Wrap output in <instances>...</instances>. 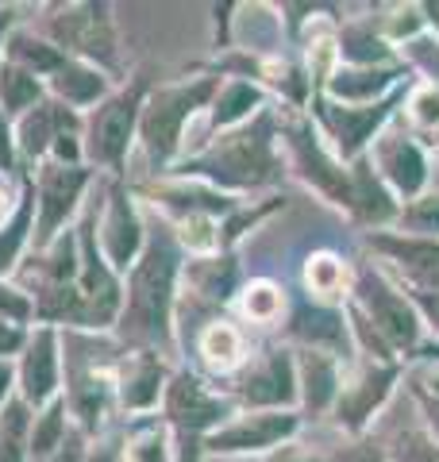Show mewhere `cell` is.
I'll list each match as a JSON object with an SVG mask.
<instances>
[{
	"label": "cell",
	"instance_id": "cell-1",
	"mask_svg": "<svg viewBox=\"0 0 439 462\" xmlns=\"http://www.w3.org/2000/svg\"><path fill=\"white\" fill-rule=\"evenodd\" d=\"M193 173H204L220 185H236V189H262V185L282 181V158H277V124L262 108L255 120L231 127L204 151L193 166Z\"/></svg>",
	"mask_w": 439,
	"mask_h": 462
},
{
	"label": "cell",
	"instance_id": "cell-2",
	"mask_svg": "<svg viewBox=\"0 0 439 462\" xmlns=\"http://www.w3.org/2000/svg\"><path fill=\"white\" fill-rule=\"evenodd\" d=\"M347 305H355L366 316V324H370L378 336L393 346V355H397L401 363H408V358H420L424 351H428L416 305L408 300L405 285L393 278V273L378 263V258H362V263L355 266Z\"/></svg>",
	"mask_w": 439,
	"mask_h": 462
},
{
	"label": "cell",
	"instance_id": "cell-3",
	"mask_svg": "<svg viewBox=\"0 0 439 462\" xmlns=\"http://www.w3.org/2000/svg\"><path fill=\"white\" fill-rule=\"evenodd\" d=\"M173 278H178V247L170 236H154L143 251V263L131 273V305L124 331L139 343H166L170 339V300Z\"/></svg>",
	"mask_w": 439,
	"mask_h": 462
},
{
	"label": "cell",
	"instance_id": "cell-4",
	"mask_svg": "<svg viewBox=\"0 0 439 462\" xmlns=\"http://www.w3.org/2000/svg\"><path fill=\"white\" fill-rule=\"evenodd\" d=\"M408 89H413V81L401 85L397 93H389L386 100H378V105H335V100H328L324 93H313L309 108H313V120L320 127V135L328 139L332 154L350 166L355 158H362L366 151H370V143L382 135L393 120H397Z\"/></svg>",
	"mask_w": 439,
	"mask_h": 462
},
{
	"label": "cell",
	"instance_id": "cell-5",
	"mask_svg": "<svg viewBox=\"0 0 439 462\" xmlns=\"http://www.w3.org/2000/svg\"><path fill=\"white\" fill-rule=\"evenodd\" d=\"M401 363H374V358H359V366L343 374V389L340 401L332 409L335 428L347 439H359L370 431V424L389 409L393 389L401 382Z\"/></svg>",
	"mask_w": 439,
	"mask_h": 462
},
{
	"label": "cell",
	"instance_id": "cell-6",
	"mask_svg": "<svg viewBox=\"0 0 439 462\" xmlns=\"http://www.w3.org/2000/svg\"><path fill=\"white\" fill-rule=\"evenodd\" d=\"M401 116V112H397ZM370 158L374 173L386 181V189L408 205V200H416L420 193H428V181H432V158L428 151L420 147V143L408 135V127L401 120H393L382 135L370 143Z\"/></svg>",
	"mask_w": 439,
	"mask_h": 462
},
{
	"label": "cell",
	"instance_id": "cell-7",
	"mask_svg": "<svg viewBox=\"0 0 439 462\" xmlns=\"http://www.w3.org/2000/svg\"><path fill=\"white\" fill-rule=\"evenodd\" d=\"M282 135L293 151V162H297L301 178L313 185V189L328 200V205L350 212V166L340 162V158L332 154L328 139L320 135V127L313 120H289L282 124Z\"/></svg>",
	"mask_w": 439,
	"mask_h": 462
},
{
	"label": "cell",
	"instance_id": "cell-8",
	"mask_svg": "<svg viewBox=\"0 0 439 462\" xmlns=\"http://www.w3.org/2000/svg\"><path fill=\"white\" fill-rule=\"evenodd\" d=\"M216 93V78H201L193 85H170L143 112V139L154 158H170L182 143V127L204 100Z\"/></svg>",
	"mask_w": 439,
	"mask_h": 462
},
{
	"label": "cell",
	"instance_id": "cell-9",
	"mask_svg": "<svg viewBox=\"0 0 439 462\" xmlns=\"http://www.w3.org/2000/svg\"><path fill=\"white\" fill-rule=\"evenodd\" d=\"M366 247L405 289L439 293V239L401 236V231H370Z\"/></svg>",
	"mask_w": 439,
	"mask_h": 462
},
{
	"label": "cell",
	"instance_id": "cell-10",
	"mask_svg": "<svg viewBox=\"0 0 439 462\" xmlns=\"http://www.w3.org/2000/svg\"><path fill=\"white\" fill-rule=\"evenodd\" d=\"M304 416L297 412H247L236 420L220 424L209 436V451L212 455H255V451H270L282 447L301 431Z\"/></svg>",
	"mask_w": 439,
	"mask_h": 462
},
{
	"label": "cell",
	"instance_id": "cell-11",
	"mask_svg": "<svg viewBox=\"0 0 439 462\" xmlns=\"http://www.w3.org/2000/svg\"><path fill=\"white\" fill-rule=\"evenodd\" d=\"M239 401L255 412H293V404L301 401L297 393V358L293 351L274 346L258 358V363L243 374L239 382Z\"/></svg>",
	"mask_w": 439,
	"mask_h": 462
},
{
	"label": "cell",
	"instance_id": "cell-12",
	"mask_svg": "<svg viewBox=\"0 0 439 462\" xmlns=\"http://www.w3.org/2000/svg\"><path fill=\"white\" fill-rule=\"evenodd\" d=\"M416 81L413 69L405 62H389V66H335V74L324 81V93L335 105H378L389 93H397L401 85Z\"/></svg>",
	"mask_w": 439,
	"mask_h": 462
},
{
	"label": "cell",
	"instance_id": "cell-13",
	"mask_svg": "<svg viewBox=\"0 0 439 462\" xmlns=\"http://www.w3.org/2000/svg\"><path fill=\"white\" fill-rule=\"evenodd\" d=\"M297 358V393H301V409L313 416H328L340 401V389H343V358L332 355V351H313V346H301L293 351Z\"/></svg>",
	"mask_w": 439,
	"mask_h": 462
},
{
	"label": "cell",
	"instance_id": "cell-14",
	"mask_svg": "<svg viewBox=\"0 0 439 462\" xmlns=\"http://www.w3.org/2000/svg\"><path fill=\"white\" fill-rule=\"evenodd\" d=\"M166 409H170V420L182 428V436H201V431L224 424L231 404L224 397L209 393V385H204L197 374H178V378L170 382Z\"/></svg>",
	"mask_w": 439,
	"mask_h": 462
},
{
	"label": "cell",
	"instance_id": "cell-15",
	"mask_svg": "<svg viewBox=\"0 0 439 462\" xmlns=\"http://www.w3.org/2000/svg\"><path fill=\"white\" fill-rule=\"evenodd\" d=\"M397 212H401V200L386 189V181L374 173L370 158H355L350 162V220L359 227H366V236L370 231H389L397 224Z\"/></svg>",
	"mask_w": 439,
	"mask_h": 462
},
{
	"label": "cell",
	"instance_id": "cell-16",
	"mask_svg": "<svg viewBox=\"0 0 439 462\" xmlns=\"http://www.w3.org/2000/svg\"><path fill=\"white\" fill-rule=\"evenodd\" d=\"M289 336L301 346H313V351H355L350 346V324H347V305H316V300H304V305L289 316Z\"/></svg>",
	"mask_w": 439,
	"mask_h": 462
},
{
	"label": "cell",
	"instance_id": "cell-17",
	"mask_svg": "<svg viewBox=\"0 0 439 462\" xmlns=\"http://www.w3.org/2000/svg\"><path fill=\"white\" fill-rule=\"evenodd\" d=\"M139 105H143V85H131V93L108 100V105L97 112V120H93V139H89V151H93L97 162L120 166V158L127 154L131 127H135Z\"/></svg>",
	"mask_w": 439,
	"mask_h": 462
},
{
	"label": "cell",
	"instance_id": "cell-18",
	"mask_svg": "<svg viewBox=\"0 0 439 462\" xmlns=\"http://www.w3.org/2000/svg\"><path fill=\"white\" fill-rule=\"evenodd\" d=\"M335 51H340V66H389L401 62L397 47L382 35L374 16H350L335 32Z\"/></svg>",
	"mask_w": 439,
	"mask_h": 462
},
{
	"label": "cell",
	"instance_id": "cell-19",
	"mask_svg": "<svg viewBox=\"0 0 439 462\" xmlns=\"http://www.w3.org/2000/svg\"><path fill=\"white\" fill-rule=\"evenodd\" d=\"M378 447L386 451L389 462H439V439L428 431V424L420 420L416 404L405 393V420L386 424Z\"/></svg>",
	"mask_w": 439,
	"mask_h": 462
},
{
	"label": "cell",
	"instance_id": "cell-20",
	"mask_svg": "<svg viewBox=\"0 0 439 462\" xmlns=\"http://www.w3.org/2000/svg\"><path fill=\"white\" fill-rule=\"evenodd\" d=\"M350 278H355V270L335 251H316L304 263V289L313 293L316 305H347Z\"/></svg>",
	"mask_w": 439,
	"mask_h": 462
},
{
	"label": "cell",
	"instance_id": "cell-21",
	"mask_svg": "<svg viewBox=\"0 0 439 462\" xmlns=\"http://www.w3.org/2000/svg\"><path fill=\"white\" fill-rule=\"evenodd\" d=\"M81 185H85V173L81 170L54 166V170L42 173V224H39V239H51L54 236V227L70 216L73 200H78V193H81Z\"/></svg>",
	"mask_w": 439,
	"mask_h": 462
},
{
	"label": "cell",
	"instance_id": "cell-22",
	"mask_svg": "<svg viewBox=\"0 0 439 462\" xmlns=\"http://www.w3.org/2000/svg\"><path fill=\"white\" fill-rule=\"evenodd\" d=\"M139 216L135 208L127 205V197L124 193H116L112 197V212H108V231H105V243H108V254H112V263L116 266H127L131 258H135L139 251Z\"/></svg>",
	"mask_w": 439,
	"mask_h": 462
},
{
	"label": "cell",
	"instance_id": "cell-23",
	"mask_svg": "<svg viewBox=\"0 0 439 462\" xmlns=\"http://www.w3.org/2000/svg\"><path fill=\"white\" fill-rule=\"evenodd\" d=\"M262 105H266V93H262L255 81H239V78L228 81L216 97V127L231 132V127L251 120L255 112H262Z\"/></svg>",
	"mask_w": 439,
	"mask_h": 462
},
{
	"label": "cell",
	"instance_id": "cell-24",
	"mask_svg": "<svg viewBox=\"0 0 439 462\" xmlns=\"http://www.w3.org/2000/svg\"><path fill=\"white\" fill-rule=\"evenodd\" d=\"M73 47H81L85 54H100V58H112V32H108V16L105 8H85V16H66L58 23Z\"/></svg>",
	"mask_w": 439,
	"mask_h": 462
},
{
	"label": "cell",
	"instance_id": "cell-25",
	"mask_svg": "<svg viewBox=\"0 0 439 462\" xmlns=\"http://www.w3.org/2000/svg\"><path fill=\"white\" fill-rule=\"evenodd\" d=\"M54 339L47 336V331H39L32 351H27L23 358V393L27 401H47L51 389H54Z\"/></svg>",
	"mask_w": 439,
	"mask_h": 462
},
{
	"label": "cell",
	"instance_id": "cell-26",
	"mask_svg": "<svg viewBox=\"0 0 439 462\" xmlns=\"http://www.w3.org/2000/svg\"><path fill=\"white\" fill-rule=\"evenodd\" d=\"M201 355L216 374H231L236 366H243L247 346H243V336L231 324H212L201 336Z\"/></svg>",
	"mask_w": 439,
	"mask_h": 462
},
{
	"label": "cell",
	"instance_id": "cell-27",
	"mask_svg": "<svg viewBox=\"0 0 439 462\" xmlns=\"http://www.w3.org/2000/svg\"><path fill=\"white\" fill-rule=\"evenodd\" d=\"M393 231H401V236H420V239H439V189H428L416 200L401 205Z\"/></svg>",
	"mask_w": 439,
	"mask_h": 462
},
{
	"label": "cell",
	"instance_id": "cell-28",
	"mask_svg": "<svg viewBox=\"0 0 439 462\" xmlns=\"http://www.w3.org/2000/svg\"><path fill=\"white\" fill-rule=\"evenodd\" d=\"M243 316L247 320H255V324H277L282 320V312H285V293H282V285H274L266 278H258L243 289Z\"/></svg>",
	"mask_w": 439,
	"mask_h": 462
},
{
	"label": "cell",
	"instance_id": "cell-29",
	"mask_svg": "<svg viewBox=\"0 0 439 462\" xmlns=\"http://www.w3.org/2000/svg\"><path fill=\"white\" fill-rule=\"evenodd\" d=\"M158 389H163V366H158L154 355H143L124 378V404L146 409V404L158 401Z\"/></svg>",
	"mask_w": 439,
	"mask_h": 462
},
{
	"label": "cell",
	"instance_id": "cell-30",
	"mask_svg": "<svg viewBox=\"0 0 439 462\" xmlns=\"http://www.w3.org/2000/svg\"><path fill=\"white\" fill-rule=\"evenodd\" d=\"M401 62L408 69H416L420 81H428L432 89H439V35L424 32L413 42H405V47H401Z\"/></svg>",
	"mask_w": 439,
	"mask_h": 462
},
{
	"label": "cell",
	"instance_id": "cell-31",
	"mask_svg": "<svg viewBox=\"0 0 439 462\" xmlns=\"http://www.w3.org/2000/svg\"><path fill=\"white\" fill-rule=\"evenodd\" d=\"M54 89L66 100H73V105H85V100L100 97L105 78L93 74V69H81V66H62V69H54Z\"/></svg>",
	"mask_w": 439,
	"mask_h": 462
},
{
	"label": "cell",
	"instance_id": "cell-32",
	"mask_svg": "<svg viewBox=\"0 0 439 462\" xmlns=\"http://www.w3.org/2000/svg\"><path fill=\"white\" fill-rule=\"evenodd\" d=\"M35 97H39L35 78H27L23 69H12V66L0 69V105L5 108H27Z\"/></svg>",
	"mask_w": 439,
	"mask_h": 462
},
{
	"label": "cell",
	"instance_id": "cell-33",
	"mask_svg": "<svg viewBox=\"0 0 439 462\" xmlns=\"http://www.w3.org/2000/svg\"><path fill=\"white\" fill-rule=\"evenodd\" d=\"M23 409L12 404L0 420V462H23V451H20V431H23Z\"/></svg>",
	"mask_w": 439,
	"mask_h": 462
},
{
	"label": "cell",
	"instance_id": "cell-34",
	"mask_svg": "<svg viewBox=\"0 0 439 462\" xmlns=\"http://www.w3.org/2000/svg\"><path fill=\"white\" fill-rule=\"evenodd\" d=\"M332 462H389L386 458V451L378 447V439H370V436H359V439H347L340 451L335 455H328Z\"/></svg>",
	"mask_w": 439,
	"mask_h": 462
},
{
	"label": "cell",
	"instance_id": "cell-35",
	"mask_svg": "<svg viewBox=\"0 0 439 462\" xmlns=\"http://www.w3.org/2000/svg\"><path fill=\"white\" fill-rule=\"evenodd\" d=\"M51 120H54L51 108H35V116H27V124H23V147L32 151V154H39L42 147H47Z\"/></svg>",
	"mask_w": 439,
	"mask_h": 462
},
{
	"label": "cell",
	"instance_id": "cell-36",
	"mask_svg": "<svg viewBox=\"0 0 439 462\" xmlns=\"http://www.w3.org/2000/svg\"><path fill=\"white\" fill-rule=\"evenodd\" d=\"M12 51L23 62H32L35 69H62V58H58L51 47H42V42H32V39H16L12 42Z\"/></svg>",
	"mask_w": 439,
	"mask_h": 462
},
{
	"label": "cell",
	"instance_id": "cell-37",
	"mask_svg": "<svg viewBox=\"0 0 439 462\" xmlns=\"http://www.w3.org/2000/svg\"><path fill=\"white\" fill-rule=\"evenodd\" d=\"M405 293L416 305L424 331H432V339H439V293H420V289H405Z\"/></svg>",
	"mask_w": 439,
	"mask_h": 462
},
{
	"label": "cell",
	"instance_id": "cell-38",
	"mask_svg": "<svg viewBox=\"0 0 439 462\" xmlns=\"http://www.w3.org/2000/svg\"><path fill=\"white\" fill-rule=\"evenodd\" d=\"M58 431H62V409H51L47 416H42V424H39L35 439H32L35 455H51V451H54V443H58Z\"/></svg>",
	"mask_w": 439,
	"mask_h": 462
},
{
	"label": "cell",
	"instance_id": "cell-39",
	"mask_svg": "<svg viewBox=\"0 0 439 462\" xmlns=\"http://www.w3.org/2000/svg\"><path fill=\"white\" fill-rule=\"evenodd\" d=\"M408 401L416 404L420 420L428 424V431H432V436L439 439V397H428V393H413V389H408Z\"/></svg>",
	"mask_w": 439,
	"mask_h": 462
},
{
	"label": "cell",
	"instance_id": "cell-40",
	"mask_svg": "<svg viewBox=\"0 0 439 462\" xmlns=\"http://www.w3.org/2000/svg\"><path fill=\"white\" fill-rule=\"evenodd\" d=\"M135 455H139V462H163L166 458V447H163V436L158 431H151L139 447H135Z\"/></svg>",
	"mask_w": 439,
	"mask_h": 462
},
{
	"label": "cell",
	"instance_id": "cell-41",
	"mask_svg": "<svg viewBox=\"0 0 439 462\" xmlns=\"http://www.w3.org/2000/svg\"><path fill=\"white\" fill-rule=\"evenodd\" d=\"M0 312H8V316H16V320H23V316H27V300L16 297L12 289H0Z\"/></svg>",
	"mask_w": 439,
	"mask_h": 462
},
{
	"label": "cell",
	"instance_id": "cell-42",
	"mask_svg": "<svg viewBox=\"0 0 439 462\" xmlns=\"http://www.w3.org/2000/svg\"><path fill=\"white\" fill-rule=\"evenodd\" d=\"M16 346H20V331L0 324V355H5V351H16Z\"/></svg>",
	"mask_w": 439,
	"mask_h": 462
},
{
	"label": "cell",
	"instance_id": "cell-43",
	"mask_svg": "<svg viewBox=\"0 0 439 462\" xmlns=\"http://www.w3.org/2000/svg\"><path fill=\"white\" fill-rule=\"evenodd\" d=\"M12 162V154H8V132H5V124H0V166H8Z\"/></svg>",
	"mask_w": 439,
	"mask_h": 462
},
{
	"label": "cell",
	"instance_id": "cell-44",
	"mask_svg": "<svg viewBox=\"0 0 439 462\" xmlns=\"http://www.w3.org/2000/svg\"><path fill=\"white\" fill-rule=\"evenodd\" d=\"M285 462H332V458H328V455H313V451H309V455H293V458H285Z\"/></svg>",
	"mask_w": 439,
	"mask_h": 462
},
{
	"label": "cell",
	"instance_id": "cell-45",
	"mask_svg": "<svg viewBox=\"0 0 439 462\" xmlns=\"http://www.w3.org/2000/svg\"><path fill=\"white\" fill-rule=\"evenodd\" d=\"M5 393H8V366L0 363V397H5Z\"/></svg>",
	"mask_w": 439,
	"mask_h": 462
},
{
	"label": "cell",
	"instance_id": "cell-46",
	"mask_svg": "<svg viewBox=\"0 0 439 462\" xmlns=\"http://www.w3.org/2000/svg\"><path fill=\"white\" fill-rule=\"evenodd\" d=\"M5 212H8V197L0 193V224H5Z\"/></svg>",
	"mask_w": 439,
	"mask_h": 462
}]
</instances>
